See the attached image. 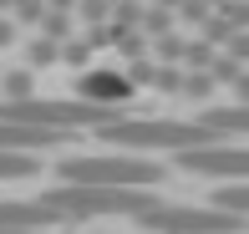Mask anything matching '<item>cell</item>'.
I'll return each instance as SVG.
<instances>
[{"label": "cell", "mask_w": 249, "mask_h": 234, "mask_svg": "<svg viewBox=\"0 0 249 234\" xmlns=\"http://www.w3.org/2000/svg\"><path fill=\"white\" fill-rule=\"evenodd\" d=\"M26 92H31V72H10L5 76V97L16 102V97H26Z\"/></svg>", "instance_id": "cell-16"}, {"label": "cell", "mask_w": 249, "mask_h": 234, "mask_svg": "<svg viewBox=\"0 0 249 234\" xmlns=\"http://www.w3.org/2000/svg\"><path fill=\"white\" fill-rule=\"evenodd\" d=\"M56 56H61V41H51V36H36V41H31V51H26V66H51Z\"/></svg>", "instance_id": "cell-13"}, {"label": "cell", "mask_w": 249, "mask_h": 234, "mask_svg": "<svg viewBox=\"0 0 249 234\" xmlns=\"http://www.w3.org/2000/svg\"><path fill=\"white\" fill-rule=\"evenodd\" d=\"M198 127H209L213 138H239V132H249V112L244 107H203Z\"/></svg>", "instance_id": "cell-9"}, {"label": "cell", "mask_w": 249, "mask_h": 234, "mask_svg": "<svg viewBox=\"0 0 249 234\" xmlns=\"http://www.w3.org/2000/svg\"><path fill=\"white\" fill-rule=\"evenodd\" d=\"M178 163L198 178H249V158L239 143H198L178 153Z\"/></svg>", "instance_id": "cell-5"}, {"label": "cell", "mask_w": 249, "mask_h": 234, "mask_svg": "<svg viewBox=\"0 0 249 234\" xmlns=\"http://www.w3.org/2000/svg\"><path fill=\"white\" fill-rule=\"evenodd\" d=\"M31 173H36V158H31V153H5V148H0V183L31 178Z\"/></svg>", "instance_id": "cell-11"}, {"label": "cell", "mask_w": 249, "mask_h": 234, "mask_svg": "<svg viewBox=\"0 0 249 234\" xmlns=\"http://www.w3.org/2000/svg\"><path fill=\"white\" fill-rule=\"evenodd\" d=\"M46 204L56 214L66 219V224H76V219H107V214H132L138 219L142 209H153L158 198L148 188H97V183H61L46 194Z\"/></svg>", "instance_id": "cell-3"}, {"label": "cell", "mask_w": 249, "mask_h": 234, "mask_svg": "<svg viewBox=\"0 0 249 234\" xmlns=\"http://www.w3.org/2000/svg\"><path fill=\"white\" fill-rule=\"evenodd\" d=\"M213 56H219V46L198 36V41H188V46H183V56H178V61H183L188 72H209V61H213Z\"/></svg>", "instance_id": "cell-12"}, {"label": "cell", "mask_w": 249, "mask_h": 234, "mask_svg": "<svg viewBox=\"0 0 249 234\" xmlns=\"http://www.w3.org/2000/svg\"><path fill=\"white\" fill-rule=\"evenodd\" d=\"M0 234H56V229H0Z\"/></svg>", "instance_id": "cell-18"}, {"label": "cell", "mask_w": 249, "mask_h": 234, "mask_svg": "<svg viewBox=\"0 0 249 234\" xmlns=\"http://www.w3.org/2000/svg\"><path fill=\"white\" fill-rule=\"evenodd\" d=\"M213 209L219 214H234V219H244V209H249V188H244V178H229L224 188H213Z\"/></svg>", "instance_id": "cell-10"}, {"label": "cell", "mask_w": 249, "mask_h": 234, "mask_svg": "<svg viewBox=\"0 0 249 234\" xmlns=\"http://www.w3.org/2000/svg\"><path fill=\"white\" fill-rule=\"evenodd\" d=\"M0 229H66V219L56 214L46 198H36V204H26V198H0Z\"/></svg>", "instance_id": "cell-8"}, {"label": "cell", "mask_w": 249, "mask_h": 234, "mask_svg": "<svg viewBox=\"0 0 249 234\" xmlns=\"http://www.w3.org/2000/svg\"><path fill=\"white\" fill-rule=\"evenodd\" d=\"M76 132H56V127H31V122H10L0 117V148L5 153H51V148H66Z\"/></svg>", "instance_id": "cell-7"}, {"label": "cell", "mask_w": 249, "mask_h": 234, "mask_svg": "<svg viewBox=\"0 0 249 234\" xmlns=\"http://www.w3.org/2000/svg\"><path fill=\"white\" fill-rule=\"evenodd\" d=\"M10 41H16V20L0 16V46H10Z\"/></svg>", "instance_id": "cell-17"}, {"label": "cell", "mask_w": 249, "mask_h": 234, "mask_svg": "<svg viewBox=\"0 0 249 234\" xmlns=\"http://www.w3.org/2000/svg\"><path fill=\"white\" fill-rule=\"evenodd\" d=\"M76 97L92 102V107H112V112H117L132 97V82H127V72H112V66H87V72L76 76Z\"/></svg>", "instance_id": "cell-6"}, {"label": "cell", "mask_w": 249, "mask_h": 234, "mask_svg": "<svg viewBox=\"0 0 249 234\" xmlns=\"http://www.w3.org/2000/svg\"><path fill=\"white\" fill-rule=\"evenodd\" d=\"M153 51H158L163 61H178V56H183V41H178L173 31H163V36H153Z\"/></svg>", "instance_id": "cell-15"}, {"label": "cell", "mask_w": 249, "mask_h": 234, "mask_svg": "<svg viewBox=\"0 0 249 234\" xmlns=\"http://www.w3.org/2000/svg\"><path fill=\"white\" fill-rule=\"evenodd\" d=\"M92 41H87V36H71V41H66V46H61V56H56V61H71V66H87V61H92Z\"/></svg>", "instance_id": "cell-14"}, {"label": "cell", "mask_w": 249, "mask_h": 234, "mask_svg": "<svg viewBox=\"0 0 249 234\" xmlns=\"http://www.w3.org/2000/svg\"><path fill=\"white\" fill-rule=\"evenodd\" d=\"M102 143H112V148L122 153H148V148H168V153H183V148H198V143H219L209 127H198V122H173V117H112L97 127Z\"/></svg>", "instance_id": "cell-2"}, {"label": "cell", "mask_w": 249, "mask_h": 234, "mask_svg": "<svg viewBox=\"0 0 249 234\" xmlns=\"http://www.w3.org/2000/svg\"><path fill=\"white\" fill-rule=\"evenodd\" d=\"M61 183H97V188H153L163 183V163L142 153H76L56 163Z\"/></svg>", "instance_id": "cell-1"}, {"label": "cell", "mask_w": 249, "mask_h": 234, "mask_svg": "<svg viewBox=\"0 0 249 234\" xmlns=\"http://www.w3.org/2000/svg\"><path fill=\"white\" fill-rule=\"evenodd\" d=\"M148 234H244V219L219 214V209H183V204H153L138 214Z\"/></svg>", "instance_id": "cell-4"}]
</instances>
